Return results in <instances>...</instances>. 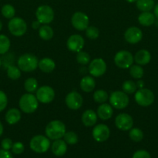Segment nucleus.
<instances>
[{
  "label": "nucleus",
  "mask_w": 158,
  "mask_h": 158,
  "mask_svg": "<svg viewBox=\"0 0 158 158\" xmlns=\"http://www.w3.org/2000/svg\"><path fill=\"white\" fill-rule=\"evenodd\" d=\"M130 139L134 142H139L143 138V133L139 128H132L129 134Z\"/></svg>",
  "instance_id": "nucleus-35"
},
{
  "label": "nucleus",
  "mask_w": 158,
  "mask_h": 158,
  "mask_svg": "<svg viewBox=\"0 0 158 158\" xmlns=\"http://www.w3.org/2000/svg\"><path fill=\"white\" fill-rule=\"evenodd\" d=\"M126 1L129 3H133V2H136V0H126Z\"/></svg>",
  "instance_id": "nucleus-48"
},
{
  "label": "nucleus",
  "mask_w": 158,
  "mask_h": 158,
  "mask_svg": "<svg viewBox=\"0 0 158 158\" xmlns=\"http://www.w3.org/2000/svg\"><path fill=\"white\" fill-rule=\"evenodd\" d=\"M71 24L77 30L84 31L88 27L89 19L84 12H76L71 17Z\"/></svg>",
  "instance_id": "nucleus-11"
},
{
  "label": "nucleus",
  "mask_w": 158,
  "mask_h": 158,
  "mask_svg": "<svg viewBox=\"0 0 158 158\" xmlns=\"http://www.w3.org/2000/svg\"><path fill=\"white\" fill-rule=\"evenodd\" d=\"M122 90L124 93L127 94H132L135 93L137 89V86L136 84L132 80H126L122 83Z\"/></svg>",
  "instance_id": "nucleus-34"
},
{
  "label": "nucleus",
  "mask_w": 158,
  "mask_h": 158,
  "mask_svg": "<svg viewBox=\"0 0 158 158\" xmlns=\"http://www.w3.org/2000/svg\"><path fill=\"white\" fill-rule=\"evenodd\" d=\"M136 7L142 12H150L154 7L153 0H136Z\"/></svg>",
  "instance_id": "nucleus-27"
},
{
  "label": "nucleus",
  "mask_w": 158,
  "mask_h": 158,
  "mask_svg": "<svg viewBox=\"0 0 158 158\" xmlns=\"http://www.w3.org/2000/svg\"><path fill=\"white\" fill-rule=\"evenodd\" d=\"M36 16L40 23L47 25L54 20V12L50 6L43 5L37 8L36 11Z\"/></svg>",
  "instance_id": "nucleus-9"
},
{
  "label": "nucleus",
  "mask_w": 158,
  "mask_h": 158,
  "mask_svg": "<svg viewBox=\"0 0 158 158\" xmlns=\"http://www.w3.org/2000/svg\"><path fill=\"white\" fill-rule=\"evenodd\" d=\"M129 99L128 95L123 91H114L110 95V105L116 109H124L129 105Z\"/></svg>",
  "instance_id": "nucleus-5"
},
{
  "label": "nucleus",
  "mask_w": 158,
  "mask_h": 158,
  "mask_svg": "<svg viewBox=\"0 0 158 158\" xmlns=\"http://www.w3.org/2000/svg\"><path fill=\"white\" fill-rule=\"evenodd\" d=\"M65 103L69 109L77 110L83 104V98L80 94L75 91H72L66 96Z\"/></svg>",
  "instance_id": "nucleus-14"
},
{
  "label": "nucleus",
  "mask_w": 158,
  "mask_h": 158,
  "mask_svg": "<svg viewBox=\"0 0 158 158\" xmlns=\"http://www.w3.org/2000/svg\"><path fill=\"white\" fill-rule=\"evenodd\" d=\"M154 15L156 19H158V3L154 7Z\"/></svg>",
  "instance_id": "nucleus-46"
},
{
  "label": "nucleus",
  "mask_w": 158,
  "mask_h": 158,
  "mask_svg": "<svg viewBox=\"0 0 158 158\" xmlns=\"http://www.w3.org/2000/svg\"><path fill=\"white\" fill-rule=\"evenodd\" d=\"M125 41L130 44H136L141 41L143 38V32L140 29L136 26H132L126 29L124 34Z\"/></svg>",
  "instance_id": "nucleus-17"
},
{
  "label": "nucleus",
  "mask_w": 158,
  "mask_h": 158,
  "mask_svg": "<svg viewBox=\"0 0 158 158\" xmlns=\"http://www.w3.org/2000/svg\"><path fill=\"white\" fill-rule=\"evenodd\" d=\"M2 133H3V125H2V123L0 122V137L2 136Z\"/></svg>",
  "instance_id": "nucleus-47"
},
{
  "label": "nucleus",
  "mask_w": 158,
  "mask_h": 158,
  "mask_svg": "<svg viewBox=\"0 0 158 158\" xmlns=\"http://www.w3.org/2000/svg\"><path fill=\"white\" fill-rule=\"evenodd\" d=\"M134 57L133 54L126 50H121L116 54L114 62L116 66L121 69H128L133 65Z\"/></svg>",
  "instance_id": "nucleus-7"
},
{
  "label": "nucleus",
  "mask_w": 158,
  "mask_h": 158,
  "mask_svg": "<svg viewBox=\"0 0 158 158\" xmlns=\"http://www.w3.org/2000/svg\"><path fill=\"white\" fill-rule=\"evenodd\" d=\"M36 97L38 101L42 103H50L54 100L55 92L54 89L49 86H43L39 88L36 93Z\"/></svg>",
  "instance_id": "nucleus-10"
},
{
  "label": "nucleus",
  "mask_w": 158,
  "mask_h": 158,
  "mask_svg": "<svg viewBox=\"0 0 158 158\" xmlns=\"http://www.w3.org/2000/svg\"><path fill=\"white\" fill-rule=\"evenodd\" d=\"M12 151L15 154H21L24 151V145L21 142H15L12 145Z\"/></svg>",
  "instance_id": "nucleus-39"
},
{
  "label": "nucleus",
  "mask_w": 158,
  "mask_h": 158,
  "mask_svg": "<svg viewBox=\"0 0 158 158\" xmlns=\"http://www.w3.org/2000/svg\"><path fill=\"white\" fill-rule=\"evenodd\" d=\"M45 133L46 137L50 140H58L63 137L66 133V127L60 120H52L46 125Z\"/></svg>",
  "instance_id": "nucleus-1"
},
{
  "label": "nucleus",
  "mask_w": 158,
  "mask_h": 158,
  "mask_svg": "<svg viewBox=\"0 0 158 158\" xmlns=\"http://www.w3.org/2000/svg\"><path fill=\"white\" fill-rule=\"evenodd\" d=\"M10 40L6 35H0V54L3 55L9 51L10 48Z\"/></svg>",
  "instance_id": "nucleus-30"
},
{
  "label": "nucleus",
  "mask_w": 158,
  "mask_h": 158,
  "mask_svg": "<svg viewBox=\"0 0 158 158\" xmlns=\"http://www.w3.org/2000/svg\"><path fill=\"white\" fill-rule=\"evenodd\" d=\"M38 83L37 80L34 78H28L26 79L24 83V88L26 92L28 93H34L37 89Z\"/></svg>",
  "instance_id": "nucleus-31"
},
{
  "label": "nucleus",
  "mask_w": 158,
  "mask_h": 158,
  "mask_svg": "<svg viewBox=\"0 0 158 158\" xmlns=\"http://www.w3.org/2000/svg\"><path fill=\"white\" fill-rule=\"evenodd\" d=\"M2 15L6 19H12L15 16V8L10 4H6L2 8Z\"/></svg>",
  "instance_id": "nucleus-32"
},
{
  "label": "nucleus",
  "mask_w": 158,
  "mask_h": 158,
  "mask_svg": "<svg viewBox=\"0 0 158 158\" xmlns=\"http://www.w3.org/2000/svg\"><path fill=\"white\" fill-rule=\"evenodd\" d=\"M107 66L105 62L102 58L93 60L88 66V72L92 77H99L105 74L106 72Z\"/></svg>",
  "instance_id": "nucleus-12"
},
{
  "label": "nucleus",
  "mask_w": 158,
  "mask_h": 158,
  "mask_svg": "<svg viewBox=\"0 0 158 158\" xmlns=\"http://www.w3.org/2000/svg\"><path fill=\"white\" fill-rule=\"evenodd\" d=\"M39 35L43 40H49L54 36V30L48 25H43L39 29Z\"/></svg>",
  "instance_id": "nucleus-26"
},
{
  "label": "nucleus",
  "mask_w": 158,
  "mask_h": 158,
  "mask_svg": "<svg viewBox=\"0 0 158 158\" xmlns=\"http://www.w3.org/2000/svg\"><path fill=\"white\" fill-rule=\"evenodd\" d=\"M50 146L48 137L43 135H37L31 139L29 142V147L33 151L38 154H43L46 152Z\"/></svg>",
  "instance_id": "nucleus-4"
},
{
  "label": "nucleus",
  "mask_w": 158,
  "mask_h": 158,
  "mask_svg": "<svg viewBox=\"0 0 158 158\" xmlns=\"http://www.w3.org/2000/svg\"><path fill=\"white\" fill-rule=\"evenodd\" d=\"M113 114L112 106L108 103H102L98 107L97 115L100 119L103 120H107L112 117Z\"/></svg>",
  "instance_id": "nucleus-18"
},
{
  "label": "nucleus",
  "mask_w": 158,
  "mask_h": 158,
  "mask_svg": "<svg viewBox=\"0 0 158 158\" xmlns=\"http://www.w3.org/2000/svg\"><path fill=\"white\" fill-rule=\"evenodd\" d=\"M1 65H2V60L1 58H0V66H1Z\"/></svg>",
  "instance_id": "nucleus-51"
},
{
  "label": "nucleus",
  "mask_w": 158,
  "mask_h": 158,
  "mask_svg": "<svg viewBox=\"0 0 158 158\" xmlns=\"http://www.w3.org/2000/svg\"><path fill=\"white\" fill-rule=\"evenodd\" d=\"M13 145L12 140L9 138H5L2 140L1 142V146L3 150H6V151H9V150L12 149V147Z\"/></svg>",
  "instance_id": "nucleus-42"
},
{
  "label": "nucleus",
  "mask_w": 158,
  "mask_h": 158,
  "mask_svg": "<svg viewBox=\"0 0 158 158\" xmlns=\"http://www.w3.org/2000/svg\"><path fill=\"white\" fill-rule=\"evenodd\" d=\"M98 115L92 110H87L83 113L81 120L85 127H91L97 122Z\"/></svg>",
  "instance_id": "nucleus-20"
},
{
  "label": "nucleus",
  "mask_w": 158,
  "mask_h": 158,
  "mask_svg": "<svg viewBox=\"0 0 158 158\" xmlns=\"http://www.w3.org/2000/svg\"><path fill=\"white\" fill-rule=\"evenodd\" d=\"M5 118H6V121L9 124L13 125L20 121L21 119V114H20V111L16 108H11L6 112Z\"/></svg>",
  "instance_id": "nucleus-22"
},
{
  "label": "nucleus",
  "mask_w": 158,
  "mask_h": 158,
  "mask_svg": "<svg viewBox=\"0 0 158 158\" xmlns=\"http://www.w3.org/2000/svg\"><path fill=\"white\" fill-rule=\"evenodd\" d=\"M51 150L54 155L57 157H61V156L64 155L67 152V150H68L67 143L64 140H62L60 139L56 140L53 143Z\"/></svg>",
  "instance_id": "nucleus-19"
},
{
  "label": "nucleus",
  "mask_w": 158,
  "mask_h": 158,
  "mask_svg": "<svg viewBox=\"0 0 158 158\" xmlns=\"http://www.w3.org/2000/svg\"><path fill=\"white\" fill-rule=\"evenodd\" d=\"M19 105L23 112L26 114H32L35 112L38 107V100L30 93L25 94L20 97Z\"/></svg>",
  "instance_id": "nucleus-3"
},
{
  "label": "nucleus",
  "mask_w": 158,
  "mask_h": 158,
  "mask_svg": "<svg viewBox=\"0 0 158 158\" xmlns=\"http://www.w3.org/2000/svg\"><path fill=\"white\" fill-rule=\"evenodd\" d=\"M115 123H116V127L119 130L126 131L132 129V127H133V119L129 114L122 113V114H119L116 117Z\"/></svg>",
  "instance_id": "nucleus-13"
},
{
  "label": "nucleus",
  "mask_w": 158,
  "mask_h": 158,
  "mask_svg": "<svg viewBox=\"0 0 158 158\" xmlns=\"http://www.w3.org/2000/svg\"><path fill=\"white\" fill-rule=\"evenodd\" d=\"M8 28L12 35L20 37L26 33L27 25L23 19L20 17H13L8 23Z\"/></svg>",
  "instance_id": "nucleus-6"
},
{
  "label": "nucleus",
  "mask_w": 158,
  "mask_h": 158,
  "mask_svg": "<svg viewBox=\"0 0 158 158\" xmlns=\"http://www.w3.org/2000/svg\"><path fill=\"white\" fill-rule=\"evenodd\" d=\"M154 24L156 25V26H157V27H158V19H156V20H155Z\"/></svg>",
  "instance_id": "nucleus-49"
},
{
  "label": "nucleus",
  "mask_w": 158,
  "mask_h": 158,
  "mask_svg": "<svg viewBox=\"0 0 158 158\" xmlns=\"http://www.w3.org/2000/svg\"><path fill=\"white\" fill-rule=\"evenodd\" d=\"M84 46H85L84 38L78 34L71 35L67 41V47L71 52H80L84 48Z\"/></svg>",
  "instance_id": "nucleus-15"
},
{
  "label": "nucleus",
  "mask_w": 158,
  "mask_h": 158,
  "mask_svg": "<svg viewBox=\"0 0 158 158\" xmlns=\"http://www.w3.org/2000/svg\"><path fill=\"white\" fill-rule=\"evenodd\" d=\"M7 75L9 79L12 80H16L21 77V70L19 67L11 65L7 67Z\"/></svg>",
  "instance_id": "nucleus-28"
},
{
  "label": "nucleus",
  "mask_w": 158,
  "mask_h": 158,
  "mask_svg": "<svg viewBox=\"0 0 158 158\" xmlns=\"http://www.w3.org/2000/svg\"><path fill=\"white\" fill-rule=\"evenodd\" d=\"M133 158H151L150 153L144 150H139L133 154Z\"/></svg>",
  "instance_id": "nucleus-41"
},
{
  "label": "nucleus",
  "mask_w": 158,
  "mask_h": 158,
  "mask_svg": "<svg viewBox=\"0 0 158 158\" xmlns=\"http://www.w3.org/2000/svg\"><path fill=\"white\" fill-rule=\"evenodd\" d=\"M136 86H137L138 88H139V89H142L144 86V82L143 81V80H138V82L136 83Z\"/></svg>",
  "instance_id": "nucleus-45"
},
{
  "label": "nucleus",
  "mask_w": 158,
  "mask_h": 158,
  "mask_svg": "<svg viewBox=\"0 0 158 158\" xmlns=\"http://www.w3.org/2000/svg\"><path fill=\"white\" fill-rule=\"evenodd\" d=\"M151 60V55L150 52L146 49H140L136 53L134 56V60L138 65H147V63H150Z\"/></svg>",
  "instance_id": "nucleus-21"
},
{
  "label": "nucleus",
  "mask_w": 158,
  "mask_h": 158,
  "mask_svg": "<svg viewBox=\"0 0 158 158\" xmlns=\"http://www.w3.org/2000/svg\"><path fill=\"white\" fill-rule=\"evenodd\" d=\"M0 158H12V154L9 151L0 150Z\"/></svg>",
  "instance_id": "nucleus-43"
},
{
  "label": "nucleus",
  "mask_w": 158,
  "mask_h": 158,
  "mask_svg": "<svg viewBox=\"0 0 158 158\" xmlns=\"http://www.w3.org/2000/svg\"><path fill=\"white\" fill-rule=\"evenodd\" d=\"M40 24L41 23H40V22L38 21V20H37V21H33L32 23V27L33 29H40Z\"/></svg>",
  "instance_id": "nucleus-44"
},
{
  "label": "nucleus",
  "mask_w": 158,
  "mask_h": 158,
  "mask_svg": "<svg viewBox=\"0 0 158 158\" xmlns=\"http://www.w3.org/2000/svg\"><path fill=\"white\" fill-rule=\"evenodd\" d=\"M2 23L1 20H0V31L2 30Z\"/></svg>",
  "instance_id": "nucleus-50"
},
{
  "label": "nucleus",
  "mask_w": 158,
  "mask_h": 158,
  "mask_svg": "<svg viewBox=\"0 0 158 158\" xmlns=\"http://www.w3.org/2000/svg\"><path fill=\"white\" fill-rule=\"evenodd\" d=\"M76 60H77V63H80L81 65H87L91 60V57L88 52L80 51V52H77Z\"/></svg>",
  "instance_id": "nucleus-37"
},
{
  "label": "nucleus",
  "mask_w": 158,
  "mask_h": 158,
  "mask_svg": "<svg viewBox=\"0 0 158 158\" xmlns=\"http://www.w3.org/2000/svg\"><path fill=\"white\" fill-rule=\"evenodd\" d=\"M64 140L68 144L74 145L77 143L78 141V137L77 134L73 131H69V132H66L64 135Z\"/></svg>",
  "instance_id": "nucleus-36"
},
{
  "label": "nucleus",
  "mask_w": 158,
  "mask_h": 158,
  "mask_svg": "<svg viewBox=\"0 0 158 158\" xmlns=\"http://www.w3.org/2000/svg\"><path fill=\"white\" fill-rule=\"evenodd\" d=\"M56 64L54 60L50 58H43L38 63V67L40 70L46 73L53 72L55 69Z\"/></svg>",
  "instance_id": "nucleus-23"
},
{
  "label": "nucleus",
  "mask_w": 158,
  "mask_h": 158,
  "mask_svg": "<svg viewBox=\"0 0 158 158\" xmlns=\"http://www.w3.org/2000/svg\"><path fill=\"white\" fill-rule=\"evenodd\" d=\"M93 98H94V101L98 103H104L106 102L108 100V93L106 91L103 90V89H98L93 94Z\"/></svg>",
  "instance_id": "nucleus-29"
},
{
  "label": "nucleus",
  "mask_w": 158,
  "mask_h": 158,
  "mask_svg": "<svg viewBox=\"0 0 158 158\" xmlns=\"http://www.w3.org/2000/svg\"><path fill=\"white\" fill-rule=\"evenodd\" d=\"M110 130L105 124H98L92 131V137L97 142H104L108 139Z\"/></svg>",
  "instance_id": "nucleus-16"
},
{
  "label": "nucleus",
  "mask_w": 158,
  "mask_h": 158,
  "mask_svg": "<svg viewBox=\"0 0 158 158\" xmlns=\"http://www.w3.org/2000/svg\"><path fill=\"white\" fill-rule=\"evenodd\" d=\"M39 60L35 55L26 53L20 56L17 60V65L20 70L23 72H32L38 67Z\"/></svg>",
  "instance_id": "nucleus-2"
},
{
  "label": "nucleus",
  "mask_w": 158,
  "mask_h": 158,
  "mask_svg": "<svg viewBox=\"0 0 158 158\" xmlns=\"http://www.w3.org/2000/svg\"><path fill=\"white\" fill-rule=\"evenodd\" d=\"M156 20L154 14L151 13L150 12H143L139 14L138 17V21L139 24L143 26H150L154 24V22Z\"/></svg>",
  "instance_id": "nucleus-24"
},
{
  "label": "nucleus",
  "mask_w": 158,
  "mask_h": 158,
  "mask_svg": "<svg viewBox=\"0 0 158 158\" xmlns=\"http://www.w3.org/2000/svg\"><path fill=\"white\" fill-rule=\"evenodd\" d=\"M135 100L141 106H148L154 101V94L150 89L142 88L136 91Z\"/></svg>",
  "instance_id": "nucleus-8"
},
{
  "label": "nucleus",
  "mask_w": 158,
  "mask_h": 158,
  "mask_svg": "<svg viewBox=\"0 0 158 158\" xmlns=\"http://www.w3.org/2000/svg\"><path fill=\"white\" fill-rule=\"evenodd\" d=\"M80 87L84 92H91L95 87V81H94V78L89 77V76L83 77L80 82Z\"/></svg>",
  "instance_id": "nucleus-25"
},
{
  "label": "nucleus",
  "mask_w": 158,
  "mask_h": 158,
  "mask_svg": "<svg viewBox=\"0 0 158 158\" xmlns=\"http://www.w3.org/2000/svg\"><path fill=\"white\" fill-rule=\"evenodd\" d=\"M8 103L7 96L3 91L0 90V112L6 109Z\"/></svg>",
  "instance_id": "nucleus-40"
},
{
  "label": "nucleus",
  "mask_w": 158,
  "mask_h": 158,
  "mask_svg": "<svg viewBox=\"0 0 158 158\" xmlns=\"http://www.w3.org/2000/svg\"><path fill=\"white\" fill-rule=\"evenodd\" d=\"M129 68V73L132 77L135 79H141L143 77V69L139 65H132Z\"/></svg>",
  "instance_id": "nucleus-33"
},
{
  "label": "nucleus",
  "mask_w": 158,
  "mask_h": 158,
  "mask_svg": "<svg viewBox=\"0 0 158 158\" xmlns=\"http://www.w3.org/2000/svg\"><path fill=\"white\" fill-rule=\"evenodd\" d=\"M85 34L88 38L91 40H95L99 35V30L95 26H88L85 29Z\"/></svg>",
  "instance_id": "nucleus-38"
}]
</instances>
